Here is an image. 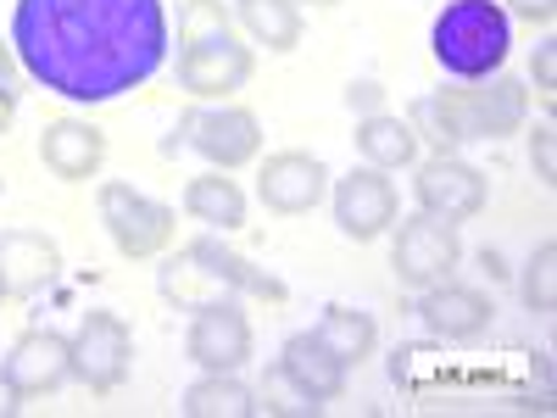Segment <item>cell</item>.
Returning <instances> with one entry per match:
<instances>
[{
    "label": "cell",
    "instance_id": "obj_1",
    "mask_svg": "<svg viewBox=\"0 0 557 418\" xmlns=\"http://www.w3.org/2000/svg\"><path fill=\"white\" fill-rule=\"evenodd\" d=\"M12 51L34 84L73 107H107L168 62L162 0H17Z\"/></svg>",
    "mask_w": 557,
    "mask_h": 418
},
{
    "label": "cell",
    "instance_id": "obj_2",
    "mask_svg": "<svg viewBox=\"0 0 557 418\" xmlns=\"http://www.w3.org/2000/svg\"><path fill=\"white\" fill-rule=\"evenodd\" d=\"M157 291H162V302H173L184 312H196L207 302H240V296H257L268 307H285V296H290L273 273H262L240 251H228L223 241H190L178 251H162Z\"/></svg>",
    "mask_w": 557,
    "mask_h": 418
},
{
    "label": "cell",
    "instance_id": "obj_3",
    "mask_svg": "<svg viewBox=\"0 0 557 418\" xmlns=\"http://www.w3.org/2000/svg\"><path fill=\"white\" fill-rule=\"evenodd\" d=\"M430 51L451 78L480 84V78L507 67V51H513V17H507L496 0H446V12L430 28Z\"/></svg>",
    "mask_w": 557,
    "mask_h": 418
},
{
    "label": "cell",
    "instance_id": "obj_4",
    "mask_svg": "<svg viewBox=\"0 0 557 418\" xmlns=\"http://www.w3.org/2000/svg\"><path fill=\"white\" fill-rule=\"evenodd\" d=\"M96 207H101V223H107L117 257H128V262H157L178 241V212L146 190H134L128 179H107Z\"/></svg>",
    "mask_w": 557,
    "mask_h": 418
},
{
    "label": "cell",
    "instance_id": "obj_5",
    "mask_svg": "<svg viewBox=\"0 0 557 418\" xmlns=\"http://www.w3.org/2000/svg\"><path fill=\"white\" fill-rule=\"evenodd\" d=\"M435 101L457 134V146H469V139H507L530 118V89L507 73H491L474 89H435Z\"/></svg>",
    "mask_w": 557,
    "mask_h": 418
},
{
    "label": "cell",
    "instance_id": "obj_6",
    "mask_svg": "<svg viewBox=\"0 0 557 418\" xmlns=\"http://www.w3.org/2000/svg\"><path fill=\"white\" fill-rule=\"evenodd\" d=\"M251 73H257V57L240 39V28L178 45V84H184V96H196V101H228L235 89L251 84Z\"/></svg>",
    "mask_w": 557,
    "mask_h": 418
},
{
    "label": "cell",
    "instance_id": "obj_7",
    "mask_svg": "<svg viewBox=\"0 0 557 418\" xmlns=\"http://www.w3.org/2000/svg\"><path fill=\"white\" fill-rule=\"evenodd\" d=\"M67 357H73V380L89 391V396H112L123 380H128V362H134V335L128 323L107 307L84 312L78 330L67 341Z\"/></svg>",
    "mask_w": 557,
    "mask_h": 418
},
{
    "label": "cell",
    "instance_id": "obj_8",
    "mask_svg": "<svg viewBox=\"0 0 557 418\" xmlns=\"http://www.w3.org/2000/svg\"><path fill=\"white\" fill-rule=\"evenodd\" d=\"M412 196H418V212H430L441 223H469L491 207V179L474 168V162H462L457 151H435L424 162H412Z\"/></svg>",
    "mask_w": 557,
    "mask_h": 418
},
{
    "label": "cell",
    "instance_id": "obj_9",
    "mask_svg": "<svg viewBox=\"0 0 557 418\" xmlns=\"http://www.w3.org/2000/svg\"><path fill=\"white\" fill-rule=\"evenodd\" d=\"M462 262V241H457V223H441L430 212H412L401 218L396 241H391V273L401 279L407 291H430L441 279H451Z\"/></svg>",
    "mask_w": 557,
    "mask_h": 418
},
{
    "label": "cell",
    "instance_id": "obj_10",
    "mask_svg": "<svg viewBox=\"0 0 557 418\" xmlns=\"http://www.w3.org/2000/svg\"><path fill=\"white\" fill-rule=\"evenodd\" d=\"M257 352L251 318L240 312V302H207L190 312V330H184V357H190L201 374H240Z\"/></svg>",
    "mask_w": 557,
    "mask_h": 418
},
{
    "label": "cell",
    "instance_id": "obj_11",
    "mask_svg": "<svg viewBox=\"0 0 557 418\" xmlns=\"http://www.w3.org/2000/svg\"><path fill=\"white\" fill-rule=\"evenodd\" d=\"M184 134L218 173H240L262 157V123L251 107H235V101H207L201 112L184 118Z\"/></svg>",
    "mask_w": 557,
    "mask_h": 418
},
{
    "label": "cell",
    "instance_id": "obj_12",
    "mask_svg": "<svg viewBox=\"0 0 557 418\" xmlns=\"http://www.w3.org/2000/svg\"><path fill=\"white\" fill-rule=\"evenodd\" d=\"M330 207H335V223H341V235L368 246V241H380L396 229L401 218V196H396V179L385 168H351L335 190H330Z\"/></svg>",
    "mask_w": 557,
    "mask_h": 418
},
{
    "label": "cell",
    "instance_id": "obj_13",
    "mask_svg": "<svg viewBox=\"0 0 557 418\" xmlns=\"http://www.w3.org/2000/svg\"><path fill=\"white\" fill-rule=\"evenodd\" d=\"M330 196V168L312 151H273L257 168V201L273 218H307L312 207H323Z\"/></svg>",
    "mask_w": 557,
    "mask_h": 418
},
{
    "label": "cell",
    "instance_id": "obj_14",
    "mask_svg": "<svg viewBox=\"0 0 557 418\" xmlns=\"http://www.w3.org/2000/svg\"><path fill=\"white\" fill-rule=\"evenodd\" d=\"M7 380L23 402H45V396H57L67 380H73V357H67V335L57 330H23L7 352Z\"/></svg>",
    "mask_w": 557,
    "mask_h": 418
},
{
    "label": "cell",
    "instance_id": "obj_15",
    "mask_svg": "<svg viewBox=\"0 0 557 418\" xmlns=\"http://www.w3.org/2000/svg\"><path fill=\"white\" fill-rule=\"evenodd\" d=\"M418 318L424 330L441 335V341H480L496 318V302L480 291V285H457V279H441L418 296Z\"/></svg>",
    "mask_w": 557,
    "mask_h": 418
},
{
    "label": "cell",
    "instance_id": "obj_16",
    "mask_svg": "<svg viewBox=\"0 0 557 418\" xmlns=\"http://www.w3.org/2000/svg\"><path fill=\"white\" fill-rule=\"evenodd\" d=\"M39 162L62 184H89L107 162V134L89 118H51L39 128Z\"/></svg>",
    "mask_w": 557,
    "mask_h": 418
},
{
    "label": "cell",
    "instance_id": "obj_17",
    "mask_svg": "<svg viewBox=\"0 0 557 418\" xmlns=\"http://www.w3.org/2000/svg\"><path fill=\"white\" fill-rule=\"evenodd\" d=\"M62 273V246L45 229H7L0 235V285L7 296H39L45 285H57Z\"/></svg>",
    "mask_w": 557,
    "mask_h": 418
},
{
    "label": "cell",
    "instance_id": "obj_18",
    "mask_svg": "<svg viewBox=\"0 0 557 418\" xmlns=\"http://www.w3.org/2000/svg\"><path fill=\"white\" fill-rule=\"evenodd\" d=\"M278 362H285V374H290L312 402H323V407L341 402V396L351 391V368H346L330 346H323L312 330L290 335V341H285V352H278Z\"/></svg>",
    "mask_w": 557,
    "mask_h": 418
},
{
    "label": "cell",
    "instance_id": "obj_19",
    "mask_svg": "<svg viewBox=\"0 0 557 418\" xmlns=\"http://www.w3.org/2000/svg\"><path fill=\"white\" fill-rule=\"evenodd\" d=\"M357 157L368 162V168H385V173H396V168H412L418 162V146L424 139L412 134V123L407 118H396V112H368V118H357Z\"/></svg>",
    "mask_w": 557,
    "mask_h": 418
},
{
    "label": "cell",
    "instance_id": "obj_20",
    "mask_svg": "<svg viewBox=\"0 0 557 418\" xmlns=\"http://www.w3.org/2000/svg\"><path fill=\"white\" fill-rule=\"evenodd\" d=\"M184 212H190L196 223H207V229H223V235H235V229H246V190L228 173H218V168H207L201 179H190L184 184Z\"/></svg>",
    "mask_w": 557,
    "mask_h": 418
},
{
    "label": "cell",
    "instance_id": "obj_21",
    "mask_svg": "<svg viewBox=\"0 0 557 418\" xmlns=\"http://www.w3.org/2000/svg\"><path fill=\"white\" fill-rule=\"evenodd\" d=\"M312 335L330 346L346 368H362L368 357H374V346H380V323L368 318L362 307L335 302V307H323V318H318V330H312Z\"/></svg>",
    "mask_w": 557,
    "mask_h": 418
},
{
    "label": "cell",
    "instance_id": "obj_22",
    "mask_svg": "<svg viewBox=\"0 0 557 418\" xmlns=\"http://www.w3.org/2000/svg\"><path fill=\"white\" fill-rule=\"evenodd\" d=\"M235 28H246L251 45H268L273 57H290L301 45V7H290V0H235Z\"/></svg>",
    "mask_w": 557,
    "mask_h": 418
},
{
    "label": "cell",
    "instance_id": "obj_23",
    "mask_svg": "<svg viewBox=\"0 0 557 418\" xmlns=\"http://www.w3.org/2000/svg\"><path fill=\"white\" fill-rule=\"evenodd\" d=\"M184 418H251L257 402H251V385L240 374H201L178 402Z\"/></svg>",
    "mask_w": 557,
    "mask_h": 418
},
{
    "label": "cell",
    "instance_id": "obj_24",
    "mask_svg": "<svg viewBox=\"0 0 557 418\" xmlns=\"http://www.w3.org/2000/svg\"><path fill=\"white\" fill-rule=\"evenodd\" d=\"M251 402H257L262 418H318V413H323V402H312V396L285 374V362H268V368H262Z\"/></svg>",
    "mask_w": 557,
    "mask_h": 418
},
{
    "label": "cell",
    "instance_id": "obj_25",
    "mask_svg": "<svg viewBox=\"0 0 557 418\" xmlns=\"http://www.w3.org/2000/svg\"><path fill=\"white\" fill-rule=\"evenodd\" d=\"M519 302H524V312H535V318H546V312L557 307V246H552V241H541V246L530 251L524 279H519Z\"/></svg>",
    "mask_w": 557,
    "mask_h": 418
},
{
    "label": "cell",
    "instance_id": "obj_26",
    "mask_svg": "<svg viewBox=\"0 0 557 418\" xmlns=\"http://www.w3.org/2000/svg\"><path fill=\"white\" fill-rule=\"evenodd\" d=\"M235 28V12L223 0H184L178 7V45L184 39H207V34H228Z\"/></svg>",
    "mask_w": 557,
    "mask_h": 418
},
{
    "label": "cell",
    "instance_id": "obj_27",
    "mask_svg": "<svg viewBox=\"0 0 557 418\" xmlns=\"http://www.w3.org/2000/svg\"><path fill=\"white\" fill-rule=\"evenodd\" d=\"M17 107H23V62H17V51H12V45L0 39V134L12 128Z\"/></svg>",
    "mask_w": 557,
    "mask_h": 418
},
{
    "label": "cell",
    "instance_id": "obj_28",
    "mask_svg": "<svg viewBox=\"0 0 557 418\" xmlns=\"http://www.w3.org/2000/svg\"><path fill=\"white\" fill-rule=\"evenodd\" d=\"M530 168H535V179L546 184V190L557 184V128H552V112L530 128Z\"/></svg>",
    "mask_w": 557,
    "mask_h": 418
},
{
    "label": "cell",
    "instance_id": "obj_29",
    "mask_svg": "<svg viewBox=\"0 0 557 418\" xmlns=\"http://www.w3.org/2000/svg\"><path fill=\"white\" fill-rule=\"evenodd\" d=\"M535 96L552 112V96H557V51H552V39L535 45Z\"/></svg>",
    "mask_w": 557,
    "mask_h": 418
},
{
    "label": "cell",
    "instance_id": "obj_30",
    "mask_svg": "<svg viewBox=\"0 0 557 418\" xmlns=\"http://www.w3.org/2000/svg\"><path fill=\"white\" fill-rule=\"evenodd\" d=\"M496 7H502L507 17L535 23V28H552V17H557V0H496Z\"/></svg>",
    "mask_w": 557,
    "mask_h": 418
},
{
    "label": "cell",
    "instance_id": "obj_31",
    "mask_svg": "<svg viewBox=\"0 0 557 418\" xmlns=\"http://www.w3.org/2000/svg\"><path fill=\"white\" fill-rule=\"evenodd\" d=\"M346 107H351V112H362V118H368V112H385V89H380L374 78H362V84H351V89H346Z\"/></svg>",
    "mask_w": 557,
    "mask_h": 418
},
{
    "label": "cell",
    "instance_id": "obj_32",
    "mask_svg": "<svg viewBox=\"0 0 557 418\" xmlns=\"http://www.w3.org/2000/svg\"><path fill=\"white\" fill-rule=\"evenodd\" d=\"M17 407H23V396L12 391V380H7V368H0V418H12Z\"/></svg>",
    "mask_w": 557,
    "mask_h": 418
},
{
    "label": "cell",
    "instance_id": "obj_33",
    "mask_svg": "<svg viewBox=\"0 0 557 418\" xmlns=\"http://www.w3.org/2000/svg\"><path fill=\"white\" fill-rule=\"evenodd\" d=\"M480 262H485V273H491V279H502V273H507V268H502V257H496V251H491V246H485V251H480Z\"/></svg>",
    "mask_w": 557,
    "mask_h": 418
},
{
    "label": "cell",
    "instance_id": "obj_34",
    "mask_svg": "<svg viewBox=\"0 0 557 418\" xmlns=\"http://www.w3.org/2000/svg\"><path fill=\"white\" fill-rule=\"evenodd\" d=\"M290 7H318V12H330V7H341V0H290Z\"/></svg>",
    "mask_w": 557,
    "mask_h": 418
},
{
    "label": "cell",
    "instance_id": "obj_35",
    "mask_svg": "<svg viewBox=\"0 0 557 418\" xmlns=\"http://www.w3.org/2000/svg\"><path fill=\"white\" fill-rule=\"evenodd\" d=\"M0 296H7V285H0Z\"/></svg>",
    "mask_w": 557,
    "mask_h": 418
}]
</instances>
